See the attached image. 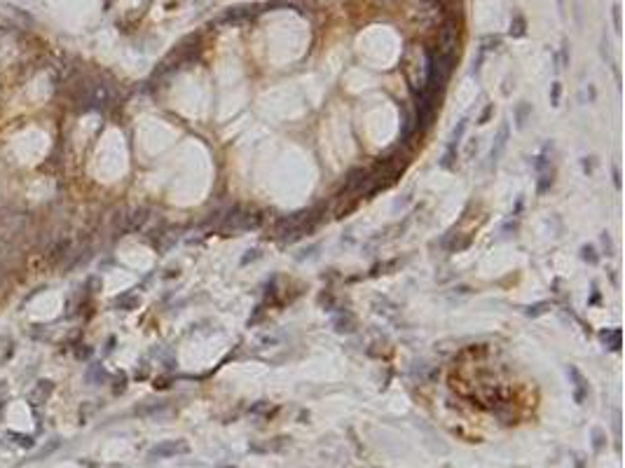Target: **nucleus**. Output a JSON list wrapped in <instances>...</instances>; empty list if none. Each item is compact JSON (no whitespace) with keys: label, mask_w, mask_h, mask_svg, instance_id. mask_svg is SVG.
I'll return each mask as SVG.
<instances>
[{"label":"nucleus","mask_w":625,"mask_h":468,"mask_svg":"<svg viewBox=\"0 0 625 468\" xmlns=\"http://www.w3.org/2000/svg\"><path fill=\"white\" fill-rule=\"evenodd\" d=\"M459 52V24L454 17H448L438 28V56L457 59Z\"/></svg>","instance_id":"nucleus-1"},{"label":"nucleus","mask_w":625,"mask_h":468,"mask_svg":"<svg viewBox=\"0 0 625 468\" xmlns=\"http://www.w3.org/2000/svg\"><path fill=\"white\" fill-rule=\"evenodd\" d=\"M78 101L82 103L84 110H92V108H103L108 101H110V89L101 82H92L84 84V89L80 92Z\"/></svg>","instance_id":"nucleus-2"},{"label":"nucleus","mask_w":625,"mask_h":468,"mask_svg":"<svg viewBox=\"0 0 625 468\" xmlns=\"http://www.w3.org/2000/svg\"><path fill=\"white\" fill-rule=\"evenodd\" d=\"M188 450H190L188 442H183V440H169V442H162V445L152 447V450H150V459L176 457V454H185Z\"/></svg>","instance_id":"nucleus-3"},{"label":"nucleus","mask_w":625,"mask_h":468,"mask_svg":"<svg viewBox=\"0 0 625 468\" xmlns=\"http://www.w3.org/2000/svg\"><path fill=\"white\" fill-rule=\"evenodd\" d=\"M508 136H510V129H508V124L504 122V124L499 127V131H497V138H494L492 150H489V166H497L499 164V160H501V154H504L506 145H508Z\"/></svg>","instance_id":"nucleus-4"},{"label":"nucleus","mask_w":625,"mask_h":468,"mask_svg":"<svg viewBox=\"0 0 625 468\" xmlns=\"http://www.w3.org/2000/svg\"><path fill=\"white\" fill-rule=\"evenodd\" d=\"M66 251H68V241H54L47 251L42 253V264H47V267H54L56 262H61V260L66 258Z\"/></svg>","instance_id":"nucleus-5"},{"label":"nucleus","mask_w":625,"mask_h":468,"mask_svg":"<svg viewBox=\"0 0 625 468\" xmlns=\"http://www.w3.org/2000/svg\"><path fill=\"white\" fill-rule=\"evenodd\" d=\"M569 377L574 380V398H576V403H583V400H586V396H588V382H586V377H583L581 370L574 368V365H569Z\"/></svg>","instance_id":"nucleus-6"},{"label":"nucleus","mask_w":625,"mask_h":468,"mask_svg":"<svg viewBox=\"0 0 625 468\" xmlns=\"http://www.w3.org/2000/svg\"><path fill=\"white\" fill-rule=\"evenodd\" d=\"M531 117V103L522 101V103L515 105V122H518V129H525V124L529 122Z\"/></svg>","instance_id":"nucleus-7"},{"label":"nucleus","mask_w":625,"mask_h":468,"mask_svg":"<svg viewBox=\"0 0 625 468\" xmlns=\"http://www.w3.org/2000/svg\"><path fill=\"white\" fill-rule=\"evenodd\" d=\"M253 10L255 7H234V10H230L225 17H222V21H239V19H246V17L253 14Z\"/></svg>","instance_id":"nucleus-8"},{"label":"nucleus","mask_w":625,"mask_h":468,"mask_svg":"<svg viewBox=\"0 0 625 468\" xmlns=\"http://www.w3.org/2000/svg\"><path fill=\"white\" fill-rule=\"evenodd\" d=\"M525 33H527V21H525V17L518 14V17L510 21V35H513V38H522Z\"/></svg>","instance_id":"nucleus-9"},{"label":"nucleus","mask_w":625,"mask_h":468,"mask_svg":"<svg viewBox=\"0 0 625 468\" xmlns=\"http://www.w3.org/2000/svg\"><path fill=\"white\" fill-rule=\"evenodd\" d=\"M335 330H338V332H351V330H354V316L347 314V316L335 319Z\"/></svg>","instance_id":"nucleus-10"},{"label":"nucleus","mask_w":625,"mask_h":468,"mask_svg":"<svg viewBox=\"0 0 625 468\" xmlns=\"http://www.w3.org/2000/svg\"><path fill=\"white\" fill-rule=\"evenodd\" d=\"M115 304L120 309H133L136 304H139V298H136V295H131V293H127V295H120V298L115 300Z\"/></svg>","instance_id":"nucleus-11"},{"label":"nucleus","mask_w":625,"mask_h":468,"mask_svg":"<svg viewBox=\"0 0 625 468\" xmlns=\"http://www.w3.org/2000/svg\"><path fill=\"white\" fill-rule=\"evenodd\" d=\"M466 124H468V120H459V124L454 127V131H452V136H450V145H454L457 148V143H459V138L464 136V131H466Z\"/></svg>","instance_id":"nucleus-12"},{"label":"nucleus","mask_w":625,"mask_h":468,"mask_svg":"<svg viewBox=\"0 0 625 468\" xmlns=\"http://www.w3.org/2000/svg\"><path fill=\"white\" fill-rule=\"evenodd\" d=\"M602 342L604 340H611V349H618L620 347V330L616 328V330H611V332H602Z\"/></svg>","instance_id":"nucleus-13"},{"label":"nucleus","mask_w":625,"mask_h":468,"mask_svg":"<svg viewBox=\"0 0 625 468\" xmlns=\"http://www.w3.org/2000/svg\"><path fill=\"white\" fill-rule=\"evenodd\" d=\"M546 309H550V302H537L527 309V316H541Z\"/></svg>","instance_id":"nucleus-14"},{"label":"nucleus","mask_w":625,"mask_h":468,"mask_svg":"<svg viewBox=\"0 0 625 468\" xmlns=\"http://www.w3.org/2000/svg\"><path fill=\"white\" fill-rule=\"evenodd\" d=\"M550 185H553V176H550V173H543V176H541V181H539V187H537V190H539V194H546V192H548V187H550Z\"/></svg>","instance_id":"nucleus-15"},{"label":"nucleus","mask_w":625,"mask_h":468,"mask_svg":"<svg viewBox=\"0 0 625 468\" xmlns=\"http://www.w3.org/2000/svg\"><path fill=\"white\" fill-rule=\"evenodd\" d=\"M581 253H583V260H588L590 264L597 262V255H595V248H592V246H583Z\"/></svg>","instance_id":"nucleus-16"},{"label":"nucleus","mask_w":625,"mask_h":468,"mask_svg":"<svg viewBox=\"0 0 625 468\" xmlns=\"http://www.w3.org/2000/svg\"><path fill=\"white\" fill-rule=\"evenodd\" d=\"M452 162H454V145H448V152H445V157H443V162H440V164H443L445 169H450V166H452Z\"/></svg>","instance_id":"nucleus-17"},{"label":"nucleus","mask_w":625,"mask_h":468,"mask_svg":"<svg viewBox=\"0 0 625 468\" xmlns=\"http://www.w3.org/2000/svg\"><path fill=\"white\" fill-rule=\"evenodd\" d=\"M560 92H562V87H560V82H555L550 89V103L553 105H560Z\"/></svg>","instance_id":"nucleus-18"},{"label":"nucleus","mask_w":625,"mask_h":468,"mask_svg":"<svg viewBox=\"0 0 625 468\" xmlns=\"http://www.w3.org/2000/svg\"><path fill=\"white\" fill-rule=\"evenodd\" d=\"M494 113V105H487L485 110H482V115H480V120H478V124H485L487 120H489V115Z\"/></svg>","instance_id":"nucleus-19"},{"label":"nucleus","mask_w":625,"mask_h":468,"mask_svg":"<svg viewBox=\"0 0 625 468\" xmlns=\"http://www.w3.org/2000/svg\"><path fill=\"white\" fill-rule=\"evenodd\" d=\"M614 26H616V31H620V7L618 5L614 7Z\"/></svg>","instance_id":"nucleus-20"},{"label":"nucleus","mask_w":625,"mask_h":468,"mask_svg":"<svg viewBox=\"0 0 625 468\" xmlns=\"http://www.w3.org/2000/svg\"><path fill=\"white\" fill-rule=\"evenodd\" d=\"M614 178H616V187H620V173H618V169H614Z\"/></svg>","instance_id":"nucleus-21"},{"label":"nucleus","mask_w":625,"mask_h":468,"mask_svg":"<svg viewBox=\"0 0 625 468\" xmlns=\"http://www.w3.org/2000/svg\"><path fill=\"white\" fill-rule=\"evenodd\" d=\"M0 272H3V270H0ZM0 283H3V274H0Z\"/></svg>","instance_id":"nucleus-22"}]
</instances>
